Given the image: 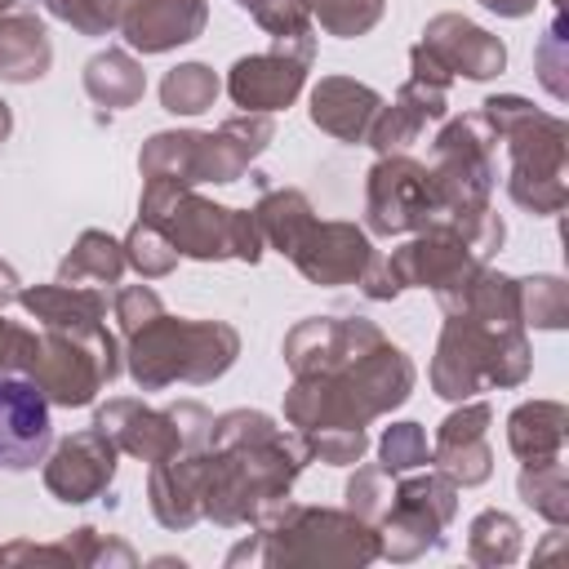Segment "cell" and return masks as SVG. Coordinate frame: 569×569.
<instances>
[{"label": "cell", "mask_w": 569, "mask_h": 569, "mask_svg": "<svg viewBox=\"0 0 569 569\" xmlns=\"http://www.w3.org/2000/svg\"><path fill=\"white\" fill-rule=\"evenodd\" d=\"M53 440L49 405L40 387L22 378H0V467L4 471H31Z\"/></svg>", "instance_id": "1"}, {"label": "cell", "mask_w": 569, "mask_h": 569, "mask_svg": "<svg viewBox=\"0 0 569 569\" xmlns=\"http://www.w3.org/2000/svg\"><path fill=\"white\" fill-rule=\"evenodd\" d=\"M204 9L200 0H147L133 18H129V44L156 53V49H169V44H182L196 36Z\"/></svg>", "instance_id": "2"}, {"label": "cell", "mask_w": 569, "mask_h": 569, "mask_svg": "<svg viewBox=\"0 0 569 569\" xmlns=\"http://www.w3.org/2000/svg\"><path fill=\"white\" fill-rule=\"evenodd\" d=\"M213 93H218V80L204 71V67H178L169 80H164V107L169 111H182V116H196V111H204L209 102H213Z\"/></svg>", "instance_id": "3"}, {"label": "cell", "mask_w": 569, "mask_h": 569, "mask_svg": "<svg viewBox=\"0 0 569 569\" xmlns=\"http://www.w3.org/2000/svg\"><path fill=\"white\" fill-rule=\"evenodd\" d=\"M382 458H387V467H409L413 458H422V431H418L413 422L387 431V440H382Z\"/></svg>", "instance_id": "4"}, {"label": "cell", "mask_w": 569, "mask_h": 569, "mask_svg": "<svg viewBox=\"0 0 569 569\" xmlns=\"http://www.w3.org/2000/svg\"><path fill=\"white\" fill-rule=\"evenodd\" d=\"M489 9H498V13H507V18H516V13H529V4L533 0H485Z\"/></svg>", "instance_id": "5"}, {"label": "cell", "mask_w": 569, "mask_h": 569, "mask_svg": "<svg viewBox=\"0 0 569 569\" xmlns=\"http://www.w3.org/2000/svg\"><path fill=\"white\" fill-rule=\"evenodd\" d=\"M9 133V111H4V102H0V138Z\"/></svg>", "instance_id": "6"}]
</instances>
